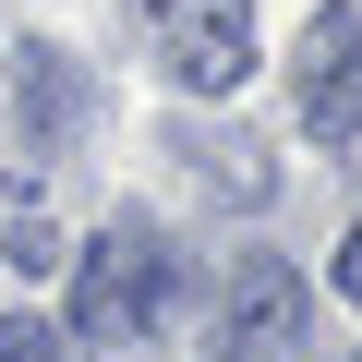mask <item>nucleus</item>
I'll return each instance as SVG.
<instances>
[{
    "label": "nucleus",
    "instance_id": "nucleus-1",
    "mask_svg": "<svg viewBox=\"0 0 362 362\" xmlns=\"http://www.w3.org/2000/svg\"><path fill=\"white\" fill-rule=\"evenodd\" d=\"M157 302H169V242H157L145 218H109V230L73 254V338H85V350L145 338Z\"/></svg>",
    "mask_w": 362,
    "mask_h": 362
},
{
    "label": "nucleus",
    "instance_id": "nucleus-2",
    "mask_svg": "<svg viewBox=\"0 0 362 362\" xmlns=\"http://www.w3.org/2000/svg\"><path fill=\"white\" fill-rule=\"evenodd\" d=\"M145 25H157V61L194 97H230L254 73V0H145Z\"/></svg>",
    "mask_w": 362,
    "mask_h": 362
},
{
    "label": "nucleus",
    "instance_id": "nucleus-3",
    "mask_svg": "<svg viewBox=\"0 0 362 362\" xmlns=\"http://www.w3.org/2000/svg\"><path fill=\"white\" fill-rule=\"evenodd\" d=\"M290 97H302L314 133H362V13H350V0H326V13L302 25V49H290Z\"/></svg>",
    "mask_w": 362,
    "mask_h": 362
},
{
    "label": "nucleus",
    "instance_id": "nucleus-4",
    "mask_svg": "<svg viewBox=\"0 0 362 362\" xmlns=\"http://www.w3.org/2000/svg\"><path fill=\"white\" fill-rule=\"evenodd\" d=\"M230 350H254V362H302L314 350V290L278 254H242L230 266Z\"/></svg>",
    "mask_w": 362,
    "mask_h": 362
},
{
    "label": "nucleus",
    "instance_id": "nucleus-5",
    "mask_svg": "<svg viewBox=\"0 0 362 362\" xmlns=\"http://www.w3.org/2000/svg\"><path fill=\"white\" fill-rule=\"evenodd\" d=\"M13 97H25L37 145H61V133H73V109H85V85H73V61H61V49H25V61H13Z\"/></svg>",
    "mask_w": 362,
    "mask_h": 362
},
{
    "label": "nucleus",
    "instance_id": "nucleus-6",
    "mask_svg": "<svg viewBox=\"0 0 362 362\" xmlns=\"http://www.w3.org/2000/svg\"><path fill=\"white\" fill-rule=\"evenodd\" d=\"M0 362H73V338L37 326V314H0Z\"/></svg>",
    "mask_w": 362,
    "mask_h": 362
},
{
    "label": "nucleus",
    "instance_id": "nucleus-7",
    "mask_svg": "<svg viewBox=\"0 0 362 362\" xmlns=\"http://www.w3.org/2000/svg\"><path fill=\"white\" fill-rule=\"evenodd\" d=\"M338 290H350V302H362V230H350V242H338Z\"/></svg>",
    "mask_w": 362,
    "mask_h": 362
},
{
    "label": "nucleus",
    "instance_id": "nucleus-8",
    "mask_svg": "<svg viewBox=\"0 0 362 362\" xmlns=\"http://www.w3.org/2000/svg\"><path fill=\"white\" fill-rule=\"evenodd\" d=\"M218 362H254V350H230V338H218Z\"/></svg>",
    "mask_w": 362,
    "mask_h": 362
}]
</instances>
